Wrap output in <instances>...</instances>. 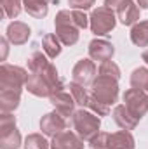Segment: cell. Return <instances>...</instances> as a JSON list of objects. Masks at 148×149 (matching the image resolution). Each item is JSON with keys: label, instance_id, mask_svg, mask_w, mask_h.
<instances>
[{"label": "cell", "instance_id": "33", "mask_svg": "<svg viewBox=\"0 0 148 149\" xmlns=\"http://www.w3.org/2000/svg\"><path fill=\"white\" fill-rule=\"evenodd\" d=\"M7 43H11V42L7 38H2V61H5V57H7V50H9Z\"/></svg>", "mask_w": 148, "mask_h": 149}, {"label": "cell", "instance_id": "13", "mask_svg": "<svg viewBox=\"0 0 148 149\" xmlns=\"http://www.w3.org/2000/svg\"><path fill=\"white\" fill-rule=\"evenodd\" d=\"M84 139L78 137L75 132L65 130L61 134H58L56 137H52L51 149H84Z\"/></svg>", "mask_w": 148, "mask_h": 149}, {"label": "cell", "instance_id": "36", "mask_svg": "<svg viewBox=\"0 0 148 149\" xmlns=\"http://www.w3.org/2000/svg\"><path fill=\"white\" fill-rule=\"evenodd\" d=\"M45 2H47V3H49V2H51V3H58L59 0H45Z\"/></svg>", "mask_w": 148, "mask_h": 149}, {"label": "cell", "instance_id": "34", "mask_svg": "<svg viewBox=\"0 0 148 149\" xmlns=\"http://www.w3.org/2000/svg\"><path fill=\"white\" fill-rule=\"evenodd\" d=\"M136 3L140 5V9H148V0H136Z\"/></svg>", "mask_w": 148, "mask_h": 149}, {"label": "cell", "instance_id": "17", "mask_svg": "<svg viewBox=\"0 0 148 149\" xmlns=\"http://www.w3.org/2000/svg\"><path fill=\"white\" fill-rule=\"evenodd\" d=\"M134 148H136V141H134L132 134L127 132V130L110 134V137H108V149H134Z\"/></svg>", "mask_w": 148, "mask_h": 149}, {"label": "cell", "instance_id": "9", "mask_svg": "<svg viewBox=\"0 0 148 149\" xmlns=\"http://www.w3.org/2000/svg\"><path fill=\"white\" fill-rule=\"evenodd\" d=\"M40 130H42L44 135L56 137L58 134H61V132L66 130V118H63L58 111L47 113L40 120Z\"/></svg>", "mask_w": 148, "mask_h": 149}, {"label": "cell", "instance_id": "2", "mask_svg": "<svg viewBox=\"0 0 148 149\" xmlns=\"http://www.w3.org/2000/svg\"><path fill=\"white\" fill-rule=\"evenodd\" d=\"M54 26H56V37L61 40L63 45H75L78 42V37H80V30L77 28L73 21V16H72V10H59L54 17Z\"/></svg>", "mask_w": 148, "mask_h": 149}, {"label": "cell", "instance_id": "28", "mask_svg": "<svg viewBox=\"0 0 148 149\" xmlns=\"http://www.w3.org/2000/svg\"><path fill=\"white\" fill-rule=\"evenodd\" d=\"M98 73L101 74V76H110L113 80H118V78H120V68H118L113 61H105V63L99 64Z\"/></svg>", "mask_w": 148, "mask_h": 149}, {"label": "cell", "instance_id": "29", "mask_svg": "<svg viewBox=\"0 0 148 149\" xmlns=\"http://www.w3.org/2000/svg\"><path fill=\"white\" fill-rule=\"evenodd\" d=\"M108 137H110V134H106V132H99V134L94 135L87 144H89V148L91 149H108Z\"/></svg>", "mask_w": 148, "mask_h": 149}, {"label": "cell", "instance_id": "18", "mask_svg": "<svg viewBox=\"0 0 148 149\" xmlns=\"http://www.w3.org/2000/svg\"><path fill=\"white\" fill-rule=\"evenodd\" d=\"M21 101V92L19 90H0V111L2 113H12Z\"/></svg>", "mask_w": 148, "mask_h": 149}, {"label": "cell", "instance_id": "19", "mask_svg": "<svg viewBox=\"0 0 148 149\" xmlns=\"http://www.w3.org/2000/svg\"><path fill=\"white\" fill-rule=\"evenodd\" d=\"M42 49L49 59H56L61 54V40L56 37V33H47L42 38Z\"/></svg>", "mask_w": 148, "mask_h": 149}, {"label": "cell", "instance_id": "22", "mask_svg": "<svg viewBox=\"0 0 148 149\" xmlns=\"http://www.w3.org/2000/svg\"><path fill=\"white\" fill-rule=\"evenodd\" d=\"M131 87L148 94V68H136L131 74Z\"/></svg>", "mask_w": 148, "mask_h": 149}, {"label": "cell", "instance_id": "23", "mask_svg": "<svg viewBox=\"0 0 148 149\" xmlns=\"http://www.w3.org/2000/svg\"><path fill=\"white\" fill-rule=\"evenodd\" d=\"M49 64H51L49 57L44 56L42 52H33V54L28 57V70H30V73H38V71H42L44 68H47Z\"/></svg>", "mask_w": 148, "mask_h": 149}, {"label": "cell", "instance_id": "16", "mask_svg": "<svg viewBox=\"0 0 148 149\" xmlns=\"http://www.w3.org/2000/svg\"><path fill=\"white\" fill-rule=\"evenodd\" d=\"M32 95L35 97H51L52 95V87L40 76V74H30L28 81H26V87H25Z\"/></svg>", "mask_w": 148, "mask_h": 149}, {"label": "cell", "instance_id": "15", "mask_svg": "<svg viewBox=\"0 0 148 149\" xmlns=\"http://www.w3.org/2000/svg\"><path fill=\"white\" fill-rule=\"evenodd\" d=\"M7 40L12 43V45H25L28 42V38L32 35V30L26 23H21V21H12L9 26H7Z\"/></svg>", "mask_w": 148, "mask_h": 149}, {"label": "cell", "instance_id": "10", "mask_svg": "<svg viewBox=\"0 0 148 149\" xmlns=\"http://www.w3.org/2000/svg\"><path fill=\"white\" fill-rule=\"evenodd\" d=\"M87 52H89V59L105 63V61H111V57L115 54V47H113V43L108 42V40L94 38L92 42H89Z\"/></svg>", "mask_w": 148, "mask_h": 149}, {"label": "cell", "instance_id": "26", "mask_svg": "<svg viewBox=\"0 0 148 149\" xmlns=\"http://www.w3.org/2000/svg\"><path fill=\"white\" fill-rule=\"evenodd\" d=\"M25 149H51V142L42 134H30L25 139Z\"/></svg>", "mask_w": 148, "mask_h": 149}, {"label": "cell", "instance_id": "11", "mask_svg": "<svg viewBox=\"0 0 148 149\" xmlns=\"http://www.w3.org/2000/svg\"><path fill=\"white\" fill-rule=\"evenodd\" d=\"M51 104L54 106V111H58L63 118H70L75 114V99L72 97V94H66L65 90L63 92H56L49 97Z\"/></svg>", "mask_w": 148, "mask_h": 149}, {"label": "cell", "instance_id": "4", "mask_svg": "<svg viewBox=\"0 0 148 149\" xmlns=\"http://www.w3.org/2000/svg\"><path fill=\"white\" fill-rule=\"evenodd\" d=\"M21 146V134L16 128V116L12 113L0 114V149H18Z\"/></svg>", "mask_w": 148, "mask_h": 149}, {"label": "cell", "instance_id": "35", "mask_svg": "<svg viewBox=\"0 0 148 149\" xmlns=\"http://www.w3.org/2000/svg\"><path fill=\"white\" fill-rule=\"evenodd\" d=\"M141 59H143V61H145V63L148 64V50H145V52H143V56H141Z\"/></svg>", "mask_w": 148, "mask_h": 149}, {"label": "cell", "instance_id": "14", "mask_svg": "<svg viewBox=\"0 0 148 149\" xmlns=\"http://www.w3.org/2000/svg\"><path fill=\"white\" fill-rule=\"evenodd\" d=\"M111 116H113V121L117 123V127H120L122 130H127V132L134 130L138 127V123H140V120L134 114H131V111L124 104L115 106L113 111H111Z\"/></svg>", "mask_w": 148, "mask_h": 149}, {"label": "cell", "instance_id": "30", "mask_svg": "<svg viewBox=\"0 0 148 149\" xmlns=\"http://www.w3.org/2000/svg\"><path fill=\"white\" fill-rule=\"evenodd\" d=\"M72 16L78 30H85L89 26V17L84 14V10H72Z\"/></svg>", "mask_w": 148, "mask_h": 149}, {"label": "cell", "instance_id": "6", "mask_svg": "<svg viewBox=\"0 0 148 149\" xmlns=\"http://www.w3.org/2000/svg\"><path fill=\"white\" fill-rule=\"evenodd\" d=\"M91 94L99 99L101 102L111 106L113 102H117V97H118V83L117 80H113L110 76H101L98 74V78L92 81L91 85Z\"/></svg>", "mask_w": 148, "mask_h": 149}, {"label": "cell", "instance_id": "21", "mask_svg": "<svg viewBox=\"0 0 148 149\" xmlns=\"http://www.w3.org/2000/svg\"><path fill=\"white\" fill-rule=\"evenodd\" d=\"M131 42L136 47H147L148 45V19L136 23L131 28Z\"/></svg>", "mask_w": 148, "mask_h": 149}, {"label": "cell", "instance_id": "25", "mask_svg": "<svg viewBox=\"0 0 148 149\" xmlns=\"http://www.w3.org/2000/svg\"><path fill=\"white\" fill-rule=\"evenodd\" d=\"M68 88H70V94H72V97L75 99V102H77L78 106H82V108H87L89 94H87L85 87H84V85H80V83H75V81H72Z\"/></svg>", "mask_w": 148, "mask_h": 149}, {"label": "cell", "instance_id": "32", "mask_svg": "<svg viewBox=\"0 0 148 149\" xmlns=\"http://www.w3.org/2000/svg\"><path fill=\"white\" fill-rule=\"evenodd\" d=\"M124 2H125V0H105V7H108V9H111V10L115 12Z\"/></svg>", "mask_w": 148, "mask_h": 149}, {"label": "cell", "instance_id": "3", "mask_svg": "<svg viewBox=\"0 0 148 149\" xmlns=\"http://www.w3.org/2000/svg\"><path fill=\"white\" fill-rule=\"evenodd\" d=\"M30 74L21 66H12L4 63L0 66V88L2 90H19L26 87Z\"/></svg>", "mask_w": 148, "mask_h": 149}, {"label": "cell", "instance_id": "20", "mask_svg": "<svg viewBox=\"0 0 148 149\" xmlns=\"http://www.w3.org/2000/svg\"><path fill=\"white\" fill-rule=\"evenodd\" d=\"M23 9L35 19H42L49 12V5L45 0H23Z\"/></svg>", "mask_w": 148, "mask_h": 149}, {"label": "cell", "instance_id": "1", "mask_svg": "<svg viewBox=\"0 0 148 149\" xmlns=\"http://www.w3.org/2000/svg\"><path fill=\"white\" fill-rule=\"evenodd\" d=\"M72 125L73 130L78 137H82L85 142H89L94 135L99 134V127H101V118L92 111H75L72 116Z\"/></svg>", "mask_w": 148, "mask_h": 149}, {"label": "cell", "instance_id": "5", "mask_svg": "<svg viewBox=\"0 0 148 149\" xmlns=\"http://www.w3.org/2000/svg\"><path fill=\"white\" fill-rule=\"evenodd\" d=\"M117 24V14L108 9V7H98L92 10L91 17H89V28L94 35L101 37V35H108Z\"/></svg>", "mask_w": 148, "mask_h": 149}, {"label": "cell", "instance_id": "12", "mask_svg": "<svg viewBox=\"0 0 148 149\" xmlns=\"http://www.w3.org/2000/svg\"><path fill=\"white\" fill-rule=\"evenodd\" d=\"M117 19L124 24V26H134L136 23H140V5L134 0H125L117 10Z\"/></svg>", "mask_w": 148, "mask_h": 149}, {"label": "cell", "instance_id": "27", "mask_svg": "<svg viewBox=\"0 0 148 149\" xmlns=\"http://www.w3.org/2000/svg\"><path fill=\"white\" fill-rule=\"evenodd\" d=\"M87 108H89V111H92L94 114H98L99 118H101V116H106V114L110 113V106H108V104H105V102H101L99 99H96L92 94H89Z\"/></svg>", "mask_w": 148, "mask_h": 149}, {"label": "cell", "instance_id": "7", "mask_svg": "<svg viewBox=\"0 0 148 149\" xmlns=\"http://www.w3.org/2000/svg\"><path fill=\"white\" fill-rule=\"evenodd\" d=\"M122 101H124V106L131 111V114H134L138 120H141L148 113V94L145 90L131 87L129 90L124 92Z\"/></svg>", "mask_w": 148, "mask_h": 149}, {"label": "cell", "instance_id": "31", "mask_svg": "<svg viewBox=\"0 0 148 149\" xmlns=\"http://www.w3.org/2000/svg\"><path fill=\"white\" fill-rule=\"evenodd\" d=\"M96 0H68V5L72 10H87L94 5Z\"/></svg>", "mask_w": 148, "mask_h": 149}, {"label": "cell", "instance_id": "8", "mask_svg": "<svg viewBox=\"0 0 148 149\" xmlns=\"http://www.w3.org/2000/svg\"><path fill=\"white\" fill-rule=\"evenodd\" d=\"M96 71L98 70L92 59H80L72 70V78L75 83L87 87V85H92V81L96 80Z\"/></svg>", "mask_w": 148, "mask_h": 149}, {"label": "cell", "instance_id": "24", "mask_svg": "<svg viewBox=\"0 0 148 149\" xmlns=\"http://www.w3.org/2000/svg\"><path fill=\"white\" fill-rule=\"evenodd\" d=\"M0 5H2V14L14 19L19 16L23 9V0H0Z\"/></svg>", "mask_w": 148, "mask_h": 149}]
</instances>
